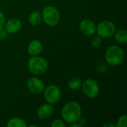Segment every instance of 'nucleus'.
<instances>
[{
  "mask_svg": "<svg viewBox=\"0 0 127 127\" xmlns=\"http://www.w3.org/2000/svg\"><path fill=\"white\" fill-rule=\"evenodd\" d=\"M81 115V106L78 102L74 100H71L66 103L61 110V116L63 121L69 124L77 122Z\"/></svg>",
  "mask_w": 127,
  "mask_h": 127,
  "instance_id": "1",
  "label": "nucleus"
},
{
  "mask_svg": "<svg viewBox=\"0 0 127 127\" xmlns=\"http://www.w3.org/2000/svg\"><path fill=\"white\" fill-rule=\"evenodd\" d=\"M125 57L124 49L118 45L109 46L105 54V59L108 64L112 66H118L121 65Z\"/></svg>",
  "mask_w": 127,
  "mask_h": 127,
  "instance_id": "2",
  "label": "nucleus"
},
{
  "mask_svg": "<svg viewBox=\"0 0 127 127\" xmlns=\"http://www.w3.org/2000/svg\"><path fill=\"white\" fill-rule=\"evenodd\" d=\"M28 68L31 73L34 75L45 74L48 68L47 60L39 56H31L28 61Z\"/></svg>",
  "mask_w": 127,
  "mask_h": 127,
  "instance_id": "3",
  "label": "nucleus"
},
{
  "mask_svg": "<svg viewBox=\"0 0 127 127\" xmlns=\"http://www.w3.org/2000/svg\"><path fill=\"white\" fill-rule=\"evenodd\" d=\"M42 18L44 22L50 26H56L60 19V13L58 9L54 6H46L45 7L42 12Z\"/></svg>",
  "mask_w": 127,
  "mask_h": 127,
  "instance_id": "4",
  "label": "nucleus"
},
{
  "mask_svg": "<svg viewBox=\"0 0 127 127\" xmlns=\"http://www.w3.org/2000/svg\"><path fill=\"white\" fill-rule=\"evenodd\" d=\"M81 89L83 95L89 99L96 98L100 93V86L93 79H87L82 83Z\"/></svg>",
  "mask_w": 127,
  "mask_h": 127,
  "instance_id": "5",
  "label": "nucleus"
},
{
  "mask_svg": "<svg viewBox=\"0 0 127 127\" xmlns=\"http://www.w3.org/2000/svg\"><path fill=\"white\" fill-rule=\"evenodd\" d=\"M116 31L115 25L109 20H104L100 22L97 26H96V32L97 36L101 38L107 39L113 36Z\"/></svg>",
  "mask_w": 127,
  "mask_h": 127,
  "instance_id": "6",
  "label": "nucleus"
},
{
  "mask_svg": "<svg viewBox=\"0 0 127 127\" xmlns=\"http://www.w3.org/2000/svg\"><path fill=\"white\" fill-rule=\"evenodd\" d=\"M44 97L48 103L51 105L57 103L62 96L60 89L56 85H50L44 89Z\"/></svg>",
  "mask_w": 127,
  "mask_h": 127,
  "instance_id": "7",
  "label": "nucleus"
},
{
  "mask_svg": "<svg viewBox=\"0 0 127 127\" xmlns=\"http://www.w3.org/2000/svg\"><path fill=\"white\" fill-rule=\"evenodd\" d=\"M27 87L31 93L38 95L41 94L43 92L45 89V85L41 79L33 77L28 79L27 82Z\"/></svg>",
  "mask_w": 127,
  "mask_h": 127,
  "instance_id": "8",
  "label": "nucleus"
},
{
  "mask_svg": "<svg viewBox=\"0 0 127 127\" xmlns=\"http://www.w3.org/2000/svg\"><path fill=\"white\" fill-rule=\"evenodd\" d=\"M22 22L17 18H11L7 22L5 21L4 28L8 34H13L18 33L22 28Z\"/></svg>",
  "mask_w": 127,
  "mask_h": 127,
  "instance_id": "9",
  "label": "nucleus"
},
{
  "mask_svg": "<svg viewBox=\"0 0 127 127\" xmlns=\"http://www.w3.org/2000/svg\"><path fill=\"white\" fill-rule=\"evenodd\" d=\"M80 31L86 36H92L96 32V25L90 19H83L80 23Z\"/></svg>",
  "mask_w": 127,
  "mask_h": 127,
  "instance_id": "10",
  "label": "nucleus"
},
{
  "mask_svg": "<svg viewBox=\"0 0 127 127\" xmlns=\"http://www.w3.org/2000/svg\"><path fill=\"white\" fill-rule=\"evenodd\" d=\"M54 109L51 104L50 103H44L39 106L37 109L36 115L37 118L41 120H45L50 118L53 113Z\"/></svg>",
  "mask_w": 127,
  "mask_h": 127,
  "instance_id": "11",
  "label": "nucleus"
},
{
  "mask_svg": "<svg viewBox=\"0 0 127 127\" xmlns=\"http://www.w3.org/2000/svg\"><path fill=\"white\" fill-rule=\"evenodd\" d=\"M42 43L38 39H34L30 42V43L28 44V53L31 56H37L42 52Z\"/></svg>",
  "mask_w": 127,
  "mask_h": 127,
  "instance_id": "12",
  "label": "nucleus"
},
{
  "mask_svg": "<svg viewBox=\"0 0 127 127\" xmlns=\"http://www.w3.org/2000/svg\"><path fill=\"white\" fill-rule=\"evenodd\" d=\"M28 21L32 26H36L39 25L42 21L41 12L39 10H36L31 13L28 16Z\"/></svg>",
  "mask_w": 127,
  "mask_h": 127,
  "instance_id": "13",
  "label": "nucleus"
},
{
  "mask_svg": "<svg viewBox=\"0 0 127 127\" xmlns=\"http://www.w3.org/2000/svg\"><path fill=\"white\" fill-rule=\"evenodd\" d=\"M7 127H26L27 124L26 122L20 118H10L7 123Z\"/></svg>",
  "mask_w": 127,
  "mask_h": 127,
  "instance_id": "14",
  "label": "nucleus"
},
{
  "mask_svg": "<svg viewBox=\"0 0 127 127\" xmlns=\"http://www.w3.org/2000/svg\"><path fill=\"white\" fill-rule=\"evenodd\" d=\"M113 36L115 41L119 43H126L127 42V31L125 29H121L115 31Z\"/></svg>",
  "mask_w": 127,
  "mask_h": 127,
  "instance_id": "15",
  "label": "nucleus"
},
{
  "mask_svg": "<svg viewBox=\"0 0 127 127\" xmlns=\"http://www.w3.org/2000/svg\"><path fill=\"white\" fill-rule=\"evenodd\" d=\"M82 83L83 82H82L81 79H80L79 77H71L69 79V80L68 82V86L72 90H77L81 88Z\"/></svg>",
  "mask_w": 127,
  "mask_h": 127,
  "instance_id": "16",
  "label": "nucleus"
},
{
  "mask_svg": "<svg viewBox=\"0 0 127 127\" xmlns=\"http://www.w3.org/2000/svg\"><path fill=\"white\" fill-rule=\"evenodd\" d=\"M117 127H127V116L124 115L119 118L117 123Z\"/></svg>",
  "mask_w": 127,
  "mask_h": 127,
  "instance_id": "17",
  "label": "nucleus"
},
{
  "mask_svg": "<svg viewBox=\"0 0 127 127\" xmlns=\"http://www.w3.org/2000/svg\"><path fill=\"white\" fill-rule=\"evenodd\" d=\"M102 42V39H101V37H100L99 36H94L92 40H91V44L92 46L94 47H98L100 45Z\"/></svg>",
  "mask_w": 127,
  "mask_h": 127,
  "instance_id": "18",
  "label": "nucleus"
},
{
  "mask_svg": "<svg viewBox=\"0 0 127 127\" xmlns=\"http://www.w3.org/2000/svg\"><path fill=\"white\" fill-rule=\"evenodd\" d=\"M51 127H65V124L64 123L63 121H62L61 119H56L54 120L51 124Z\"/></svg>",
  "mask_w": 127,
  "mask_h": 127,
  "instance_id": "19",
  "label": "nucleus"
},
{
  "mask_svg": "<svg viewBox=\"0 0 127 127\" xmlns=\"http://www.w3.org/2000/svg\"><path fill=\"white\" fill-rule=\"evenodd\" d=\"M7 35H8V33L4 28H0V39H2V40L5 39L7 38Z\"/></svg>",
  "mask_w": 127,
  "mask_h": 127,
  "instance_id": "20",
  "label": "nucleus"
},
{
  "mask_svg": "<svg viewBox=\"0 0 127 127\" xmlns=\"http://www.w3.org/2000/svg\"><path fill=\"white\" fill-rule=\"evenodd\" d=\"M4 23H5V17H4V15L2 13V11L0 10V28H4Z\"/></svg>",
  "mask_w": 127,
  "mask_h": 127,
  "instance_id": "21",
  "label": "nucleus"
},
{
  "mask_svg": "<svg viewBox=\"0 0 127 127\" xmlns=\"http://www.w3.org/2000/svg\"><path fill=\"white\" fill-rule=\"evenodd\" d=\"M77 123H79V124L83 127V126H84V125L86 124V118H82V116H81V117H80V118L78 120Z\"/></svg>",
  "mask_w": 127,
  "mask_h": 127,
  "instance_id": "22",
  "label": "nucleus"
},
{
  "mask_svg": "<svg viewBox=\"0 0 127 127\" xmlns=\"http://www.w3.org/2000/svg\"><path fill=\"white\" fill-rule=\"evenodd\" d=\"M115 125L113 124L112 123H106L103 125V127H115Z\"/></svg>",
  "mask_w": 127,
  "mask_h": 127,
  "instance_id": "23",
  "label": "nucleus"
},
{
  "mask_svg": "<svg viewBox=\"0 0 127 127\" xmlns=\"http://www.w3.org/2000/svg\"><path fill=\"white\" fill-rule=\"evenodd\" d=\"M71 127H82V126H81L79 123L76 122V123L71 124Z\"/></svg>",
  "mask_w": 127,
  "mask_h": 127,
  "instance_id": "24",
  "label": "nucleus"
},
{
  "mask_svg": "<svg viewBox=\"0 0 127 127\" xmlns=\"http://www.w3.org/2000/svg\"><path fill=\"white\" fill-rule=\"evenodd\" d=\"M37 127V126L36 125H29V127Z\"/></svg>",
  "mask_w": 127,
  "mask_h": 127,
  "instance_id": "25",
  "label": "nucleus"
}]
</instances>
